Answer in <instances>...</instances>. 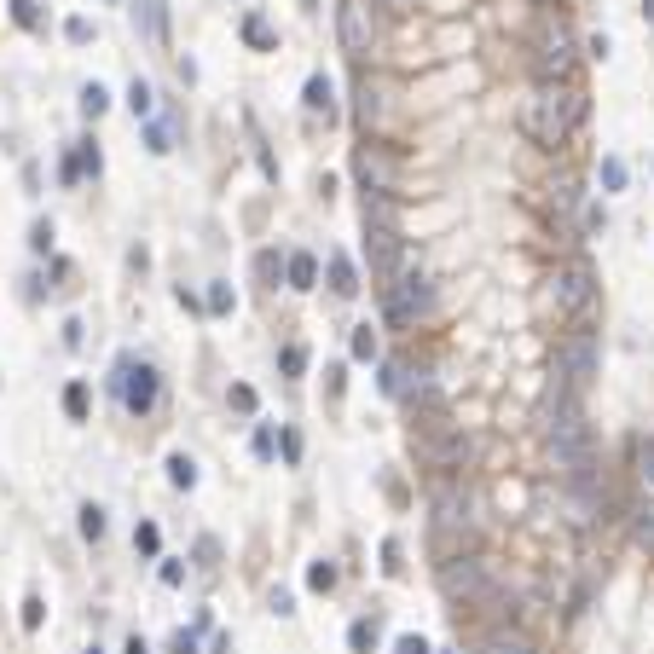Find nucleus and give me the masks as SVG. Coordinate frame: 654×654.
I'll return each mask as SVG.
<instances>
[{
	"label": "nucleus",
	"instance_id": "f257e3e1",
	"mask_svg": "<svg viewBox=\"0 0 654 654\" xmlns=\"http://www.w3.org/2000/svg\"><path fill=\"white\" fill-rule=\"evenodd\" d=\"M590 116V98L579 81H533V93L522 98V128L533 133L545 151H556V145H567L579 128H585Z\"/></svg>",
	"mask_w": 654,
	"mask_h": 654
},
{
	"label": "nucleus",
	"instance_id": "5701e85b",
	"mask_svg": "<svg viewBox=\"0 0 654 654\" xmlns=\"http://www.w3.org/2000/svg\"><path fill=\"white\" fill-rule=\"evenodd\" d=\"M307 110H325L330 116V76H307Z\"/></svg>",
	"mask_w": 654,
	"mask_h": 654
},
{
	"label": "nucleus",
	"instance_id": "de8ad7c7",
	"mask_svg": "<svg viewBox=\"0 0 654 654\" xmlns=\"http://www.w3.org/2000/svg\"><path fill=\"white\" fill-rule=\"evenodd\" d=\"M643 6H649V18H654V0H643Z\"/></svg>",
	"mask_w": 654,
	"mask_h": 654
},
{
	"label": "nucleus",
	"instance_id": "bb28decb",
	"mask_svg": "<svg viewBox=\"0 0 654 654\" xmlns=\"http://www.w3.org/2000/svg\"><path fill=\"white\" fill-rule=\"evenodd\" d=\"M353 360H377V330L371 325L353 330Z\"/></svg>",
	"mask_w": 654,
	"mask_h": 654
},
{
	"label": "nucleus",
	"instance_id": "6e6552de",
	"mask_svg": "<svg viewBox=\"0 0 654 654\" xmlns=\"http://www.w3.org/2000/svg\"><path fill=\"white\" fill-rule=\"evenodd\" d=\"M412 452L423 463H435V469H463V458H469V440L458 435V429L446 423V417H435V423L423 429V435H412Z\"/></svg>",
	"mask_w": 654,
	"mask_h": 654
},
{
	"label": "nucleus",
	"instance_id": "ddd939ff",
	"mask_svg": "<svg viewBox=\"0 0 654 654\" xmlns=\"http://www.w3.org/2000/svg\"><path fill=\"white\" fill-rule=\"evenodd\" d=\"M353 116H360V128H365V133H388V128H394V105H388V88L365 76L360 88H353Z\"/></svg>",
	"mask_w": 654,
	"mask_h": 654
},
{
	"label": "nucleus",
	"instance_id": "39448f33",
	"mask_svg": "<svg viewBox=\"0 0 654 654\" xmlns=\"http://www.w3.org/2000/svg\"><path fill=\"white\" fill-rule=\"evenodd\" d=\"M550 313L567 319V325H585L590 319V307H597V278H590V267L585 261H567L556 267V278H550Z\"/></svg>",
	"mask_w": 654,
	"mask_h": 654
},
{
	"label": "nucleus",
	"instance_id": "6ab92c4d",
	"mask_svg": "<svg viewBox=\"0 0 654 654\" xmlns=\"http://www.w3.org/2000/svg\"><path fill=\"white\" fill-rule=\"evenodd\" d=\"M480 654H539V649L527 643L522 632H492L487 643H480Z\"/></svg>",
	"mask_w": 654,
	"mask_h": 654
},
{
	"label": "nucleus",
	"instance_id": "a19ab883",
	"mask_svg": "<svg viewBox=\"0 0 654 654\" xmlns=\"http://www.w3.org/2000/svg\"><path fill=\"white\" fill-rule=\"evenodd\" d=\"M232 405H238V412H255V388H243V382H238V388H232Z\"/></svg>",
	"mask_w": 654,
	"mask_h": 654
},
{
	"label": "nucleus",
	"instance_id": "e433bc0d",
	"mask_svg": "<svg viewBox=\"0 0 654 654\" xmlns=\"http://www.w3.org/2000/svg\"><path fill=\"white\" fill-rule=\"evenodd\" d=\"M64 35H70V41H93V23H88V18H70Z\"/></svg>",
	"mask_w": 654,
	"mask_h": 654
},
{
	"label": "nucleus",
	"instance_id": "4be33fe9",
	"mask_svg": "<svg viewBox=\"0 0 654 654\" xmlns=\"http://www.w3.org/2000/svg\"><path fill=\"white\" fill-rule=\"evenodd\" d=\"M637 545H643L649 550V556H654V498H643V504H637Z\"/></svg>",
	"mask_w": 654,
	"mask_h": 654
},
{
	"label": "nucleus",
	"instance_id": "f3484780",
	"mask_svg": "<svg viewBox=\"0 0 654 654\" xmlns=\"http://www.w3.org/2000/svg\"><path fill=\"white\" fill-rule=\"evenodd\" d=\"M243 41H250L255 53H273V47H278V35H273V23H267L261 12H250V18H243Z\"/></svg>",
	"mask_w": 654,
	"mask_h": 654
},
{
	"label": "nucleus",
	"instance_id": "f03ea898",
	"mask_svg": "<svg viewBox=\"0 0 654 654\" xmlns=\"http://www.w3.org/2000/svg\"><path fill=\"white\" fill-rule=\"evenodd\" d=\"M429 533H435V550H440V562L446 556H469V545H475L480 539V522H475V504L463 498V487H440L435 492V527H429Z\"/></svg>",
	"mask_w": 654,
	"mask_h": 654
},
{
	"label": "nucleus",
	"instance_id": "79ce46f5",
	"mask_svg": "<svg viewBox=\"0 0 654 654\" xmlns=\"http://www.w3.org/2000/svg\"><path fill=\"white\" fill-rule=\"evenodd\" d=\"M394 654H429V643H423V637H400V643H394Z\"/></svg>",
	"mask_w": 654,
	"mask_h": 654
},
{
	"label": "nucleus",
	"instance_id": "a878e982",
	"mask_svg": "<svg viewBox=\"0 0 654 654\" xmlns=\"http://www.w3.org/2000/svg\"><path fill=\"white\" fill-rule=\"evenodd\" d=\"M64 412L76 417V423L88 417V382H70V388H64Z\"/></svg>",
	"mask_w": 654,
	"mask_h": 654
},
{
	"label": "nucleus",
	"instance_id": "423d86ee",
	"mask_svg": "<svg viewBox=\"0 0 654 654\" xmlns=\"http://www.w3.org/2000/svg\"><path fill=\"white\" fill-rule=\"evenodd\" d=\"M573 64H579L573 30H567V18H550L533 41V76L539 81H573Z\"/></svg>",
	"mask_w": 654,
	"mask_h": 654
},
{
	"label": "nucleus",
	"instance_id": "09e8293b",
	"mask_svg": "<svg viewBox=\"0 0 654 654\" xmlns=\"http://www.w3.org/2000/svg\"><path fill=\"white\" fill-rule=\"evenodd\" d=\"M93 654H98V649H93Z\"/></svg>",
	"mask_w": 654,
	"mask_h": 654
},
{
	"label": "nucleus",
	"instance_id": "aec40b11",
	"mask_svg": "<svg viewBox=\"0 0 654 654\" xmlns=\"http://www.w3.org/2000/svg\"><path fill=\"white\" fill-rule=\"evenodd\" d=\"M168 480H174L180 492H191V487H197V463L186 458V452H174V458H168Z\"/></svg>",
	"mask_w": 654,
	"mask_h": 654
},
{
	"label": "nucleus",
	"instance_id": "f8f14e48",
	"mask_svg": "<svg viewBox=\"0 0 654 654\" xmlns=\"http://www.w3.org/2000/svg\"><path fill=\"white\" fill-rule=\"evenodd\" d=\"M365 255H371V273L382 284H394L405 273V243H400V232H388V226H365Z\"/></svg>",
	"mask_w": 654,
	"mask_h": 654
},
{
	"label": "nucleus",
	"instance_id": "c756f323",
	"mask_svg": "<svg viewBox=\"0 0 654 654\" xmlns=\"http://www.w3.org/2000/svg\"><path fill=\"white\" fill-rule=\"evenodd\" d=\"M12 18H18L23 30H41V6H35V0H12Z\"/></svg>",
	"mask_w": 654,
	"mask_h": 654
},
{
	"label": "nucleus",
	"instance_id": "20e7f679",
	"mask_svg": "<svg viewBox=\"0 0 654 654\" xmlns=\"http://www.w3.org/2000/svg\"><path fill=\"white\" fill-rule=\"evenodd\" d=\"M602 371V348H597V330H567V336L556 342V377L567 394H585L590 382H597Z\"/></svg>",
	"mask_w": 654,
	"mask_h": 654
},
{
	"label": "nucleus",
	"instance_id": "7c9ffc66",
	"mask_svg": "<svg viewBox=\"0 0 654 654\" xmlns=\"http://www.w3.org/2000/svg\"><path fill=\"white\" fill-rule=\"evenodd\" d=\"M602 186H608V191L625 186V163H620V157H602Z\"/></svg>",
	"mask_w": 654,
	"mask_h": 654
},
{
	"label": "nucleus",
	"instance_id": "37998d69",
	"mask_svg": "<svg viewBox=\"0 0 654 654\" xmlns=\"http://www.w3.org/2000/svg\"><path fill=\"white\" fill-rule=\"evenodd\" d=\"M382 567H388V573H400V545H394V539L382 545Z\"/></svg>",
	"mask_w": 654,
	"mask_h": 654
},
{
	"label": "nucleus",
	"instance_id": "1a4fd4ad",
	"mask_svg": "<svg viewBox=\"0 0 654 654\" xmlns=\"http://www.w3.org/2000/svg\"><path fill=\"white\" fill-rule=\"evenodd\" d=\"M336 35H342V53L348 58H371V47H377L371 0H342L336 6Z\"/></svg>",
	"mask_w": 654,
	"mask_h": 654
},
{
	"label": "nucleus",
	"instance_id": "b1692460",
	"mask_svg": "<svg viewBox=\"0 0 654 654\" xmlns=\"http://www.w3.org/2000/svg\"><path fill=\"white\" fill-rule=\"evenodd\" d=\"M255 278H261V284H278V278H284L278 250H261V255H255Z\"/></svg>",
	"mask_w": 654,
	"mask_h": 654
},
{
	"label": "nucleus",
	"instance_id": "473e14b6",
	"mask_svg": "<svg viewBox=\"0 0 654 654\" xmlns=\"http://www.w3.org/2000/svg\"><path fill=\"white\" fill-rule=\"evenodd\" d=\"M278 365H284V377H302V371H307V348H295V342H290Z\"/></svg>",
	"mask_w": 654,
	"mask_h": 654
},
{
	"label": "nucleus",
	"instance_id": "58836bf2",
	"mask_svg": "<svg viewBox=\"0 0 654 654\" xmlns=\"http://www.w3.org/2000/svg\"><path fill=\"white\" fill-rule=\"evenodd\" d=\"M41 614H47V608H41V597H30V602H23V625H30V632L41 625Z\"/></svg>",
	"mask_w": 654,
	"mask_h": 654
},
{
	"label": "nucleus",
	"instance_id": "f704fd0d",
	"mask_svg": "<svg viewBox=\"0 0 654 654\" xmlns=\"http://www.w3.org/2000/svg\"><path fill=\"white\" fill-rule=\"evenodd\" d=\"M70 163H76V174H98V145H81Z\"/></svg>",
	"mask_w": 654,
	"mask_h": 654
},
{
	"label": "nucleus",
	"instance_id": "9d476101",
	"mask_svg": "<svg viewBox=\"0 0 654 654\" xmlns=\"http://www.w3.org/2000/svg\"><path fill=\"white\" fill-rule=\"evenodd\" d=\"M116 394H122V405H128L133 417H145V412L157 405V394H163V382H157V365H133V360H122Z\"/></svg>",
	"mask_w": 654,
	"mask_h": 654
},
{
	"label": "nucleus",
	"instance_id": "c85d7f7f",
	"mask_svg": "<svg viewBox=\"0 0 654 654\" xmlns=\"http://www.w3.org/2000/svg\"><path fill=\"white\" fill-rule=\"evenodd\" d=\"M151 105H157L151 88H145V81H133V88H128V110H133V116H151Z\"/></svg>",
	"mask_w": 654,
	"mask_h": 654
},
{
	"label": "nucleus",
	"instance_id": "dca6fc26",
	"mask_svg": "<svg viewBox=\"0 0 654 654\" xmlns=\"http://www.w3.org/2000/svg\"><path fill=\"white\" fill-rule=\"evenodd\" d=\"M394 220H400L394 197H388V191H365V226H388V232H400Z\"/></svg>",
	"mask_w": 654,
	"mask_h": 654
},
{
	"label": "nucleus",
	"instance_id": "412c9836",
	"mask_svg": "<svg viewBox=\"0 0 654 654\" xmlns=\"http://www.w3.org/2000/svg\"><path fill=\"white\" fill-rule=\"evenodd\" d=\"M348 649L353 654H371L377 649V620H353L348 625Z\"/></svg>",
	"mask_w": 654,
	"mask_h": 654
},
{
	"label": "nucleus",
	"instance_id": "49530a36",
	"mask_svg": "<svg viewBox=\"0 0 654 654\" xmlns=\"http://www.w3.org/2000/svg\"><path fill=\"white\" fill-rule=\"evenodd\" d=\"M122 654H151V649H145V643H140V637H133V643H128V649H122Z\"/></svg>",
	"mask_w": 654,
	"mask_h": 654
},
{
	"label": "nucleus",
	"instance_id": "2eb2a0df",
	"mask_svg": "<svg viewBox=\"0 0 654 654\" xmlns=\"http://www.w3.org/2000/svg\"><path fill=\"white\" fill-rule=\"evenodd\" d=\"M632 469H637V487L654 498V435H637L632 440Z\"/></svg>",
	"mask_w": 654,
	"mask_h": 654
},
{
	"label": "nucleus",
	"instance_id": "9b49d317",
	"mask_svg": "<svg viewBox=\"0 0 654 654\" xmlns=\"http://www.w3.org/2000/svg\"><path fill=\"white\" fill-rule=\"evenodd\" d=\"M353 174H360V186L365 191H400V163H394V157L388 151H382V145H371V140H365L360 145V151H353Z\"/></svg>",
	"mask_w": 654,
	"mask_h": 654
},
{
	"label": "nucleus",
	"instance_id": "72a5a7b5",
	"mask_svg": "<svg viewBox=\"0 0 654 654\" xmlns=\"http://www.w3.org/2000/svg\"><path fill=\"white\" fill-rule=\"evenodd\" d=\"M81 533H88V539H105V510H98V504H88V510H81Z\"/></svg>",
	"mask_w": 654,
	"mask_h": 654
},
{
	"label": "nucleus",
	"instance_id": "393cba45",
	"mask_svg": "<svg viewBox=\"0 0 654 654\" xmlns=\"http://www.w3.org/2000/svg\"><path fill=\"white\" fill-rule=\"evenodd\" d=\"M105 105H110V93L98 88V81H88V88H81V116H105Z\"/></svg>",
	"mask_w": 654,
	"mask_h": 654
},
{
	"label": "nucleus",
	"instance_id": "2f4dec72",
	"mask_svg": "<svg viewBox=\"0 0 654 654\" xmlns=\"http://www.w3.org/2000/svg\"><path fill=\"white\" fill-rule=\"evenodd\" d=\"M133 545H140L145 556H157V545H163V533H157L151 522H140V527H133Z\"/></svg>",
	"mask_w": 654,
	"mask_h": 654
},
{
	"label": "nucleus",
	"instance_id": "a211bd4d",
	"mask_svg": "<svg viewBox=\"0 0 654 654\" xmlns=\"http://www.w3.org/2000/svg\"><path fill=\"white\" fill-rule=\"evenodd\" d=\"M330 290L336 295H360V273H353L348 255H330Z\"/></svg>",
	"mask_w": 654,
	"mask_h": 654
},
{
	"label": "nucleus",
	"instance_id": "cd10ccee",
	"mask_svg": "<svg viewBox=\"0 0 654 654\" xmlns=\"http://www.w3.org/2000/svg\"><path fill=\"white\" fill-rule=\"evenodd\" d=\"M307 585H313V590H330V585H336V562H313V567H307Z\"/></svg>",
	"mask_w": 654,
	"mask_h": 654
},
{
	"label": "nucleus",
	"instance_id": "ea45409f",
	"mask_svg": "<svg viewBox=\"0 0 654 654\" xmlns=\"http://www.w3.org/2000/svg\"><path fill=\"white\" fill-rule=\"evenodd\" d=\"M168 654H197V637H191V632H174V643H168Z\"/></svg>",
	"mask_w": 654,
	"mask_h": 654
},
{
	"label": "nucleus",
	"instance_id": "4c0bfd02",
	"mask_svg": "<svg viewBox=\"0 0 654 654\" xmlns=\"http://www.w3.org/2000/svg\"><path fill=\"white\" fill-rule=\"evenodd\" d=\"M255 458H273V429H267V423L255 429Z\"/></svg>",
	"mask_w": 654,
	"mask_h": 654
},
{
	"label": "nucleus",
	"instance_id": "0eeeda50",
	"mask_svg": "<svg viewBox=\"0 0 654 654\" xmlns=\"http://www.w3.org/2000/svg\"><path fill=\"white\" fill-rule=\"evenodd\" d=\"M440 590H446V602H498V585L487 579L480 556H446L440 562Z\"/></svg>",
	"mask_w": 654,
	"mask_h": 654
},
{
	"label": "nucleus",
	"instance_id": "c03bdc74",
	"mask_svg": "<svg viewBox=\"0 0 654 654\" xmlns=\"http://www.w3.org/2000/svg\"><path fill=\"white\" fill-rule=\"evenodd\" d=\"M273 614H295V597H290V590H273Z\"/></svg>",
	"mask_w": 654,
	"mask_h": 654
},
{
	"label": "nucleus",
	"instance_id": "a18cd8bd",
	"mask_svg": "<svg viewBox=\"0 0 654 654\" xmlns=\"http://www.w3.org/2000/svg\"><path fill=\"white\" fill-rule=\"evenodd\" d=\"M377 6H388L394 18H405V12H417V0H377Z\"/></svg>",
	"mask_w": 654,
	"mask_h": 654
},
{
	"label": "nucleus",
	"instance_id": "7ed1b4c3",
	"mask_svg": "<svg viewBox=\"0 0 654 654\" xmlns=\"http://www.w3.org/2000/svg\"><path fill=\"white\" fill-rule=\"evenodd\" d=\"M382 313H388V325H429V319L440 313L435 278H429L423 267H405L394 284H382Z\"/></svg>",
	"mask_w": 654,
	"mask_h": 654
},
{
	"label": "nucleus",
	"instance_id": "4468645a",
	"mask_svg": "<svg viewBox=\"0 0 654 654\" xmlns=\"http://www.w3.org/2000/svg\"><path fill=\"white\" fill-rule=\"evenodd\" d=\"M284 278H290V290H313L319 284V255H307V250L284 255Z\"/></svg>",
	"mask_w": 654,
	"mask_h": 654
},
{
	"label": "nucleus",
	"instance_id": "c9c22d12",
	"mask_svg": "<svg viewBox=\"0 0 654 654\" xmlns=\"http://www.w3.org/2000/svg\"><path fill=\"white\" fill-rule=\"evenodd\" d=\"M208 313H232V290H226V284H215V290H208Z\"/></svg>",
	"mask_w": 654,
	"mask_h": 654
}]
</instances>
